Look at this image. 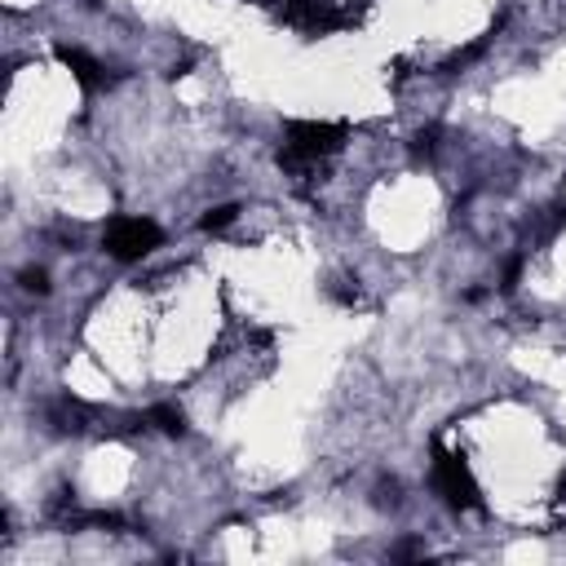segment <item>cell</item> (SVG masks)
Wrapping results in <instances>:
<instances>
[{"mask_svg":"<svg viewBox=\"0 0 566 566\" xmlns=\"http://www.w3.org/2000/svg\"><path fill=\"white\" fill-rule=\"evenodd\" d=\"M234 217H239V203H217V208H208V212L199 217V230H203V234H217V230H226Z\"/></svg>","mask_w":566,"mask_h":566,"instance_id":"obj_7","label":"cell"},{"mask_svg":"<svg viewBox=\"0 0 566 566\" xmlns=\"http://www.w3.org/2000/svg\"><path fill=\"white\" fill-rule=\"evenodd\" d=\"M146 424H155V429L168 433V438H181V433H186V416H181V407H172V402H155V407L146 411Z\"/></svg>","mask_w":566,"mask_h":566,"instance_id":"obj_6","label":"cell"},{"mask_svg":"<svg viewBox=\"0 0 566 566\" xmlns=\"http://www.w3.org/2000/svg\"><path fill=\"white\" fill-rule=\"evenodd\" d=\"M345 137H349V128L345 124H332V119H287L279 168H301V164L332 159L345 146Z\"/></svg>","mask_w":566,"mask_h":566,"instance_id":"obj_1","label":"cell"},{"mask_svg":"<svg viewBox=\"0 0 566 566\" xmlns=\"http://www.w3.org/2000/svg\"><path fill=\"white\" fill-rule=\"evenodd\" d=\"M433 486L451 509H464V513L482 509V491H478V478L469 473V460L438 442H433Z\"/></svg>","mask_w":566,"mask_h":566,"instance_id":"obj_2","label":"cell"},{"mask_svg":"<svg viewBox=\"0 0 566 566\" xmlns=\"http://www.w3.org/2000/svg\"><path fill=\"white\" fill-rule=\"evenodd\" d=\"M18 279H22V287H27V292H40V296L49 292V274H44V270H22Z\"/></svg>","mask_w":566,"mask_h":566,"instance_id":"obj_9","label":"cell"},{"mask_svg":"<svg viewBox=\"0 0 566 566\" xmlns=\"http://www.w3.org/2000/svg\"><path fill=\"white\" fill-rule=\"evenodd\" d=\"M102 243H106V252L115 261H142V256H150L164 243V230L155 221H146V217H115L106 226Z\"/></svg>","mask_w":566,"mask_h":566,"instance_id":"obj_3","label":"cell"},{"mask_svg":"<svg viewBox=\"0 0 566 566\" xmlns=\"http://www.w3.org/2000/svg\"><path fill=\"white\" fill-rule=\"evenodd\" d=\"M557 221H566V208H562V212H557Z\"/></svg>","mask_w":566,"mask_h":566,"instance_id":"obj_11","label":"cell"},{"mask_svg":"<svg viewBox=\"0 0 566 566\" xmlns=\"http://www.w3.org/2000/svg\"><path fill=\"white\" fill-rule=\"evenodd\" d=\"M53 53H57V62L71 71V80H75L84 93H97V88H106V84H111V71H106L97 57H88L84 49H75V44H57Z\"/></svg>","mask_w":566,"mask_h":566,"instance_id":"obj_4","label":"cell"},{"mask_svg":"<svg viewBox=\"0 0 566 566\" xmlns=\"http://www.w3.org/2000/svg\"><path fill=\"white\" fill-rule=\"evenodd\" d=\"M517 274H522V256H513V261H509V270H504V283H500V292H513V287H517Z\"/></svg>","mask_w":566,"mask_h":566,"instance_id":"obj_10","label":"cell"},{"mask_svg":"<svg viewBox=\"0 0 566 566\" xmlns=\"http://www.w3.org/2000/svg\"><path fill=\"white\" fill-rule=\"evenodd\" d=\"M88 420H93V407H88L84 398L62 394V398H53V402H49V424H53L57 433H84V429H88Z\"/></svg>","mask_w":566,"mask_h":566,"instance_id":"obj_5","label":"cell"},{"mask_svg":"<svg viewBox=\"0 0 566 566\" xmlns=\"http://www.w3.org/2000/svg\"><path fill=\"white\" fill-rule=\"evenodd\" d=\"M438 137H442V128H438V124L420 128V133H416V142H411V150H416V155H433V150H438Z\"/></svg>","mask_w":566,"mask_h":566,"instance_id":"obj_8","label":"cell"}]
</instances>
